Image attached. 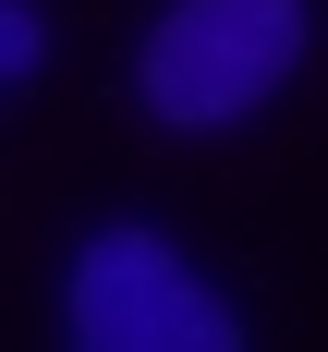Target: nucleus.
<instances>
[{"instance_id":"f257e3e1","label":"nucleus","mask_w":328,"mask_h":352,"mask_svg":"<svg viewBox=\"0 0 328 352\" xmlns=\"http://www.w3.org/2000/svg\"><path fill=\"white\" fill-rule=\"evenodd\" d=\"M304 61V0H171L146 36V109L158 122H243Z\"/></svg>"},{"instance_id":"f03ea898","label":"nucleus","mask_w":328,"mask_h":352,"mask_svg":"<svg viewBox=\"0 0 328 352\" xmlns=\"http://www.w3.org/2000/svg\"><path fill=\"white\" fill-rule=\"evenodd\" d=\"M61 316H73L85 352H231L243 340V316H231L158 231H98V243L73 255Z\"/></svg>"},{"instance_id":"7ed1b4c3","label":"nucleus","mask_w":328,"mask_h":352,"mask_svg":"<svg viewBox=\"0 0 328 352\" xmlns=\"http://www.w3.org/2000/svg\"><path fill=\"white\" fill-rule=\"evenodd\" d=\"M36 49H49V36H36V12H25V0H0V73H25Z\"/></svg>"}]
</instances>
